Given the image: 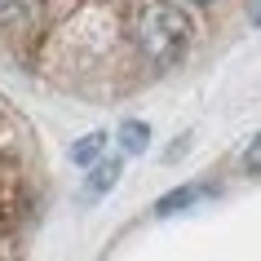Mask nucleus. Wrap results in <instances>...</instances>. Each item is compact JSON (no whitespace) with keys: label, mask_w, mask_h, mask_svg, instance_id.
Instances as JSON below:
<instances>
[{"label":"nucleus","mask_w":261,"mask_h":261,"mask_svg":"<svg viewBox=\"0 0 261 261\" xmlns=\"http://www.w3.org/2000/svg\"><path fill=\"white\" fill-rule=\"evenodd\" d=\"M199 5H213V0H199Z\"/></svg>","instance_id":"obj_9"},{"label":"nucleus","mask_w":261,"mask_h":261,"mask_svg":"<svg viewBox=\"0 0 261 261\" xmlns=\"http://www.w3.org/2000/svg\"><path fill=\"white\" fill-rule=\"evenodd\" d=\"M133 36H138V49L146 58H155V62H173V58L191 44L195 36V22L186 9H177V5H146L138 14V27H133Z\"/></svg>","instance_id":"obj_1"},{"label":"nucleus","mask_w":261,"mask_h":261,"mask_svg":"<svg viewBox=\"0 0 261 261\" xmlns=\"http://www.w3.org/2000/svg\"><path fill=\"white\" fill-rule=\"evenodd\" d=\"M244 168H248V173H257V177H261V133H257V138H252V142H248V151H244Z\"/></svg>","instance_id":"obj_6"},{"label":"nucleus","mask_w":261,"mask_h":261,"mask_svg":"<svg viewBox=\"0 0 261 261\" xmlns=\"http://www.w3.org/2000/svg\"><path fill=\"white\" fill-rule=\"evenodd\" d=\"M22 14V0H0V22H14Z\"/></svg>","instance_id":"obj_7"},{"label":"nucleus","mask_w":261,"mask_h":261,"mask_svg":"<svg viewBox=\"0 0 261 261\" xmlns=\"http://www.w3.org/2000/svg\"><path fill=\"white\" fill-rule=\"evenodd\" d=\"M102 146H107V133H89V138H80L75 146H71V160L80 168H93L97 155H102Z\"/></svg>","instance_id":"obj_5"},{"label":"nucleus","mask_w":261,"mask_h":261,"mask_svg":"<svg viewBox=\"0 0 261 261\" xmlns=\"http://www.w3.org/2000/svg\"><path fill=\"white\" fill-rule=\"evenodd\" d=\"M120 173H124L120 160H97V164L89 168V177H84V204H97V199L120 181Z\"/></svg>","instance_id":"obj_2"},{"label":"nucleus","mask_w":261,"mask_h":261,"mask_svg":"<svg viewBox=\"0 0 261 261\" xmlns=\"http://www.w3.org/2000/svg\"><path fill=\"white\" fill-rule=\"evenodd\" d=\"M151 146V128L142 120H128V124H120V151L124 155H142Z\"/></svg>","instance_id":"obj_4"},{"label":"nucleus","mask_w":261,"mask_h":261,"mask_svg":"<svg viewBox=\"0 0 261 261\" xmlns=\"http://www.w3.org/2000/svg\"><path fill=\"white\" fill-rule=\"evenodd\" d=\"M204 186H177V191H168L160 204H155V217H173V213H181V208H191V204H199L204 199Z\"/></svg>","instance_id":"obj_3"},{"label":"nucleus","mask_w":261,"mask_h":261,"mask_svg":"<svg viewBox=\"0 0 261 261\" xmlns=\"http://www.w3.org/2000/svg\"><path fill=\"white\" fill-rule=\"evenodd\" d=\"M252 18H257V22H261V0H257V5H252Z\"/></svg>","instance_id":"obj_8"}]
</instances>
